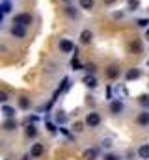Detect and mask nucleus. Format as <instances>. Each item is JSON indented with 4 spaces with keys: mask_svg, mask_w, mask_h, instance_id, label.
<instances>
[{
    "mask_svg": "<svg viewBox=\"0 0 149 160\" xmlns=\"http://www.w3.org/2000/svg\"><path fill=\"white\" fill-rule=\"evenodd\" d=\"M84 123H86V127H88V128H97V127H101L103 118H101V114H99V112L91 110V112H88V114H86Z\"/></svg>",
    "mask_w": 149,
    "mask_h": 160,
    "instance_id": "f257e3e1",
    "label": "nucleus"
},
{
    "mask_svg": "<svg viewBox=\"0 0 149 160\" xmlns=\"http://www.w3.org/2000/svg\"><path fill=\"white\" fill-rule=\"evenodd\" d=\"M108 110H110L112 116H121L125 112V102L121 99H112L108 102Z\"/></svg>",
    "mask_w": 149,
    "mask_h": 160,
    "instance_id": "f03ea898",
    "label": "nucleus"
},
{
    "mask_svg": "<svg viewBox=\"0 0 149 160\" xmlns=\"http://www.w3.org/2000/svg\"><path fill=\"white\" fill-rule=\"evenodd\" d=\"M32 21H34V19H32L30 13H17V15L13 17V24H21V26H26V28L32 24Z\"/></svg>",
    "mask_w": 149,
    "mask_h": 160,
    "instance_id": "7ed1b4c3",
    "label": "nucleus"
},
{
    "mask_svg": "<svg viewBox=\"0 0 149 160\" xmlns=\"http://www.w3.org/2000/svg\"><path fill=\"white\" fill-rule=\"evenodd\" d=\"M28 153H30V157H32V158H41V157L45 155V145H43L41 142H34V143L30 145Z\"/></svg>",
    "mask_w": 149,
    "mask_h": 160,
    "instance_id": "20e7f679",
    "label": "nucleus"
},
{
    "mask_svg": "<svg viewBox=\"0 0 149 160\" xmlns=\"http://www.w3.org/2000/svg\"><path fill=\"white\" fill-rule=\"evenodd\" d=\"M101 158V149L99 147H88L82 153V160H99Z\"/></svg>",
    "mask_w": 149,
    "mask_h": 160,
    "instance_id": "39448f33",
    "label": "nucleus"
},
{
    "mask_svg": "<svg viewBox=\"0 0 149 160\" xmlns=\"http://www.w3.org/2000/svg\"><path fill=\"white\" fill-rule=\"evenodd\" d=\"M9 34H11L15 39H24V38H26V26H21V24H11Z\"/></svg>",
    "mask_w": 149,
    "mask_h": 160,
    "instance_id": "423d86ee",
    "label": "nucleus"
},
{
    "mask_svg": "<svg viewBox=\"0 0 149 160\" xmlns=\"http://www.w3.org/2000/svg\"><path fill=\"white\" fill-rule=\"evenodd\" d=\"M23 128H24V136H26L28 140H34V138H37V134H39L37 123H26Z\"/></svg>",
    "mask_w": 149,
    "mask_h": 160,
    "instance_id": "0eeeda50",
    "label": "nucleus"
},
{
    "mask_svg": "<svg viewBox=\"0 0 149 160\" xmlns=\"http://www.w3.org/2000/svg\"><path fill=\"white\" fill-rule=\"evenodd\" d=\"M58 48H60L64 54H71V52H73L76 47H74V43H73L71 39L64 38V39H60V43H58Z\"/></svg>",
    "mask_w": 149,
    "mask_h": 160,
    "instance_id": "6e6552de",
    "label": "nucleus"
},
{
    "mask_svg": "<svg viewBox=\"0 0 149 160\" xmlns=\"http://www.w3.org/2000/svg\"><path fill=\"white\" fill-rule=\"evenodd\" d=\"M129 97V89H127V86L125 84H117L116 88H114V99H121V101H125Z\"/></svg>",
    "mask_w": 149,
    "mask_h": 160,
    "instance_id": "1a4fd4ad",
    "label": "nucleus"
},
{
    "mask_svg": "<svg viewBox=\"0 0 149 160\" xmlns=\"http://www.w3.org/2000/svg\"><path fill=\"white\" fill-rule=\"evenodd\" d=\"M82 84H84L88 89H95V88L99 86V80H97L95 75H88V73H86V75L82 77Z\"/></svg>",
    "mask_w": 149,
    "mask_h": 160,
    "instance_id": "9d476101",
    "label": "nucleus"
},
{
    "mask_svg": "<svg viewBox=\"0 0 149 160\" xmlns=\"http://www.w3.org/2000/svg\"><path fill=\"white\" fill-rule=\"evenodd\" d=\"M54 123L58 125V127H62V125H67L69 123V116H67V112H64V110H58L56 114H54Z\"/></svg>",
    "mask_w": 149,
    "mask_h": 160,
    "instance_id": "9b49d317",
    "label": "nucleus"
},
{
    "mask_svg": "<svg viewBox=\"0 0 149 160\" xmlns=\"http://www.w3.org/2000/svg\"><path fill=\"white\" fill-rule=\"evenodd\" d=\"M140 77H142V71H140L138 67H131V69H127V73H125V80H127V82L138 80Z\"/></svg>",
    "mask_w": 149,
    "mask_h": 160,
    "instance_id": "f8f14e48",
    "label": "nucleus"
},
{
    "mask_svg": "<svg viewBox=\"0 0 149 160\" xmlns=\"http://www.w3.org/2000/svg\"><path fill=\"white\" fill-rule=\"evenodd\" d=\"M17 104H19V110H23V112H26V110L32 108V101H30L26 95H21V97L17 99Z\"/></svg>",
    "mask_w": 149,
    "mask_h": 160,
    "instance_id": "ddd939ff",
    "label": "nucleus"
},
{
    "mask_svg": "<svg viewBox=\"0 0 149 160\" xmlns=\"http://www.w3.org/2000/svg\"><path fill=\"white\" fill-rule=\"evenodd\" d=\"M0 114H2L6 119H11V118H15L17 110H15L13 106H9V104H2V108H0Z\"/></svg>",
    "mask_w": 149,
    "mask_h": 160,
    "instance_id": "4468645a",
    "label": "nucleus"
},
{
    "mask_svg": "<svg viewBox=\"0 0 149 160\" xmlns=\"http://www.w3.org/2000/svg\"><path fill=\"white\" fill-rule=\"evenodd\" d=\"M91 39H93V32H91V30H82V32H80V36H78L80 45H90Z\"/></svg>",
    "mask_w": 149,
    "mask_h": 160,
    "instance_id": "2eb2a0df",
    "label": "nucleus"
},
{
    "mask_svg": "<svg viewBox=\"0 0 149 160\" xmlns=\"http://www.w3.org/2000/svg\"><path fill=\"white\" fill-rule=\"evenodd\" d=\"M136 123L140 127H147L149 125V110H142L138 116H136Z\"/></svg>",
    "mask_w": 149,
    "mask_h": 160,
    "instance_id": "dca6fc26",
    "label": "nucleus"
},
{
    "mask_svg": "<svg viewBox=\"0 0 149 160\" xmlns=\"http://www.w3.org/2000/svg\"><path fill=\"white\" fill-rule=\"evenodd\" d=\"M129 48H131L132 54H140L144 50V43H142V39H132L131 45H129Z\"/></svg>",
    "mask_w": 149,
    "mask_h": 160,
    "instance_id": "f3484780",
    "label": "nucleus"
},
{
    "mask_svg": "<svg viewBox=\"0 0 149 160\" xmlns=\"http://www.w3.org/2000/svg\"><path fill=\"white\" fill-rule=\"evenodd\" d=\"M119 75H121V71H119L117 65H110V67L106 69V78L108 80H117L119 78Z\"/></svg>",
    "mask_w": 149,
    "mask_h": 160,
    "instance_id": "a211bd4d",
    "label": "nucleus"
},
{
    "mask_svg": "<svg viewBox=\"0 0 149 160\" xmlns=\"http://www.w3.org/2000/svg\"><path fill=\"white\" fill-rule=\"evenodd\" d=\"M17 127H19V123H17V119H15V118H11V119H6V121H4V125H2V128H4L6 132H13Z\"/></svg>",
    "mask_w": 149,
    "mask_h": 160,
    "instance_id": "6ab92c4d",
    "label": "nucleus"
},
{
    "mask_svg": "<svg viewBox=\"0 0 149 160\" xmlns=\"http://www.w3.org/2000/svg\"><path fill=\"white\" fill-rule=\"evenodd\" d=\"M136 155H138V158H142V160H149V143H142L138 147Z\"/></svg>",
    "mask_w": 149,
    "mask_h": 160,
    "instance_id": "aec40b11",
    "label": "nucleus"
},
{
    "mask_svg": "<svg viewBox=\"0 0 149 160\" xmlns=\"http://www.w3.org/2000/svg\"><path fill=\"white\" fill-rule=\"evenodd\" d=\"M64 13H65L69 19H76V17H78V9L74 8L73 4H69V6H64Z\"/></svg>",
    "mask_w": 149,
    "mask_h": 160,
    "instance_id": "412c9836",
    "label": "nucleus"
},
{
    "mask_svg": "<svg viewBox=\"0 0 149 160\" xmlns=\"http://www.w3.org/2000/svg\"><path fill=\"white\" fill-rule=\"evenodd\" d=\"M45 127H47V130H49L52 136H54V134H58V125H56L52 119H49V116L45 118Z\"/></svg>",
    "mask_w": 149,
    "mask_h": 160,
    "instance_id": "4be33fe9",
    "label": "nucleus"
},
{
    "mask_svg": "<svg viewBox=\"0 0 149 160\" xmlns=\"http://www.w3.org/2000/svg\"><path fill=\"white\" fill-rule=\"evenodd\" d=\"M84 127H86V123H84V121H74L73 125H71V132H73V134H82V132H84Z\"/></svg>",
    "mask_w": 149,
    "mask_h": 160,
    "instance_id": "5701e85b",
    "label": "nucleus"
},
{
    "mask_svg": "<svg viewBox=\"0 0 149 160\" xmlns=\"http://www.w3.org/2000/svg\"><path fill=\"white\" fill-rule=\"evenodd\" d=\"M78 6H80V9H84V11H91L93 6H95V0H78Z\"/></svg>",
    "mask_w": 149,
    "mask_h": 160,
    "instance_id": "b1692460",
    "label": "nucleus"
},
{
    "mask_svg": "<svg viewBox=\"0 0 149 160\" xmlns=\"http://www.w3.org/2000/svg\"><path fill=\"white\" fill-rule=\"evenodd\" d=\"M69 67H71L73 71H82V69H84V63L78 60V56H73V58H71V63H69Z\"/></svg>",
    "mask_w": 149,
    "mask_h": 160,
    "instance_id": "393cba45",
    "label": "nucleus"
},
{
    "mask_svg": "<svg viewBox=\"0 0 149 160\" xmlns=\"http://www.w3.org/2000/svg\"><path fill=\"white\" fill-rule=\"evenodd\" d=\"M127 9L129 11H138L140 9V0H127Z\"/></svg>",
    "mask_w": 149,
    "mask_h": 160,
    "instance_id": "a878e982",
    "label": "nucleus"
},
{
    "mask_svg": "<svg viewBox=\"0 0 149 160\" xmlns=\"http://www.w3.org/2000/svg\"><path fill=\"white\" fill-rule=\"evenodd\" d=\"M138 102L146 108V110H149V93H144V95H140L138 97Z\"/></svg>",
    "mask_w": 149,
    "mask_h": 160,
    "instance_id": "bb28decb",
    "label": "nucleus"
},
{
    "mask_svg": "<svg viewBox=\"0 0 149 160\" xmlns=\"http://www.w3.org/2000/svg\"><path fill=\"white\" fill-rule=\"evenodd\" d=\"M82 71H86L88 75H95V73H97V65H95V63H86Z\"/></svg>",
    "mask_w": 149,
    "mask_h": 160,
    "instance_id": "cd10ccee",
    "label": "nucleus"
},
{
    "mask_svg": "<svg viewBox=\"0 0 149 160\" xmlns=\"http://www.w3.org/2000/svg\"><path fill=\"white\" fill-rule=\"evenodd\" d=\"M0 9L4 11V15H8V13H11V9H13V6H11V2L8 0V2H2V4H0Z\"/></svg>",
    "mask_w": 149,
    "mask_h": 160,
    "instance_id": "c85d7f7f",
    "label": "nucleus"
},
{
    "mask_svg": "<svg viewBox=\"0 0 149 160\" xmlns=\"http://www.w3.org/2000/svg\"><path fill=\"white\" fill-rule=\"evenodd\" d=\"M39 121H41V118H39V116H37V114H30V116H28V118H26V119L23 121V127H24V125H26V123H39Z\"/></svg>",
    "mask_w": 149,
    "mask_h": 160,
    "instance_id": "c756f323",
    "label": "nucleus"
},
{
    "mask_svg": "<svg viewBox=\"0 0 149 160\" xmlns=\"http://www.w3.org/2000/svg\"><path fill=\"white\" fill-rule=\"evenodd\" d=\"M103 160H121V157L117 155V153H105V157H103Z\"/></svg>",
    "mask_w": 149,
    "mask_h": 160,
    "instance_id": "7c9ffc66",
    "label": "nucleus"
},
{
    "mask_svg": "<svg viewBox=\"0 0 149 160\" xmlns=\"http://www.w3.org/2000/svg\"><path fill=\"white\" fill-rule=\"evenodd\" d=\"M112 143H114L112 138H103V140H101V147H103V149H110Z\"/></svg>",
    "mask_w": 149,
    "mask_h": 160,
    "instance_id": "2f4dec72",
    "label": "nucleus"
},
{
    "mask_svg": "<svg viewBox=\"0 0 149 160\" xmlns=\"http://www.w3.org/2000/svg\"><path fill=\"white\" fill-rule=\"evenodd\" d=\"M105 95H106V101H108V102L114 99V88H112V86H106V89H105Z\"/></svg>",
    "mask_w": 149,
    "mask_h": 160,
    "instance_id": "473e14b6",
    "label": "nucleus"
},
{
    "mask_svg": "<svg viewBox=\"0 0 149 160\" xmlns=\"http://www.w3.org/2000/svg\"><path fill=\"white\" fill-rule=\"evenodd\" d=\"M136 24H138L140 28H149V19H138Z\"/></svg>",
    "mask_w": 149,
    "mask_h": 160,
    "instance_id": "72a5a7b5",
    "label": "nucleus"
},
{
    "mask_svg": "<svg viewBox=\"0 0 149 160\" xmlns=\"http://www.w3.org/2000/svg\"><path fill=\"white\" fill-rule=\"evenodd\" d=\"M8 102V93L4 89H0V104H6Z\"/></svg>",
    "mask_w": 149,
    "mask_h": 160,
    "instance_id": "f704fd0d",
    "label": "nucleus"
},
{
    "mask_svg": "<svg viewBox=\"0 0 149 160\" xmlns=\"http://www.w3.org/2000/svg\"><path fill=\"white\" fill-rule=\"evenodd\" d=\"M112 17H114V19H123V17H125V13H123V11H114V13H112Z\"/></svg>",
    "mask_w": 149,
    "mask_h": 160,
    "instance_id": "c9c22d12",
    "label": "nucleus"
},
{
    "mask_svg": "<svg viewBox=\"0 0 149 160\" xmlns=\"http://www.w3.org/2000/svg\"><path fill=\"white\" fill-rule=\"evenodd\" d=\"M116 2H117V0H103V4H105V6H114Z\"/></svg>",
    "mask_w": 149,
    "mask_h": 160,
    "instance_id": "e433bc0d",
    "label": "nucleus"
},
{
    "mask_svg": "<svg viewBox=\"0 0 149 160\" xmlns=\"http://www.w3.org/2000/svg\"><path fill=\"white\" fill-rule=\"evenodd\" d=\"M21 160H34L32 157H30V153H24L23 157H21Z\"/></svg>",
    "mask_w": 149,
    "mask_h": 160,
    "instance_id": "4c0bfd02",
    "label": "nucleus"
},
{
    "mask_svg": "<svg viewBox=\"0 0 149 160\" xmlns=\"http://www.w3.org/2000/svg\"><path fill=\"white\" fill-rule=\"evenodd\" d=\"M64 6H69V4H74V0H60Z\"/></svg>",
    "mask_w": 149,
    "mask_h": 160,
    "instance_id": "58836bf2",
    "label": "nucleus"
},
{
    "mask_svg": "<svg viewBox=\"0 0 149 160\" xmlns=\"http://www.w3.org/2000/svg\"><path fill=\"white\" fill-rule=\"evenodd\" d=\"M146 41H149V28H146Z\"/></svg>",
    "mask_w": 149,
    "mask_h": 160,
    "instance_id": "ea45409f",
    "label": "nucleus"
},
{
    "mask_svg": "<svg viewBox=\"0 0 149 160\" xmlns=\"http://www.w3.org/2000/svg\"><path fill=\"white\" fill-rule=\"evenodd\" d=\"M2 19H4V11L0 9V22H2Z\"/></svg>",
    "mask_w": 149,
    "mask_h": 160,
    "instance_id": "a19ab883",
    "label": "nucleus"
},
{
    "mask_svg": "<svg viewBox=\"0 0 149 160\" xmlns=\"http://www.w3.org/2000/svg\"><path fill=\"white\" fill-rule=\"evenodd\" d=\"M147 67H149V60H147Z\"/></svg>",
    "mask_w": 149,
    "mask_h": 160,
    "instance_id": "79ce46f5",
    "label": "nucleus"
},
{
    "mask_svg": "<svg viewBox=\"0 0 149 160\" xmlns=\"http://www.w3.org/2000/svg\"><path fill=\"white\" fill-rule=\"evenodd\" d=\"M4 160H8V158H4Z\"/></svg>",
    "mask_w": 149,
    "mask_h": 160,
    "instance_id": "37998d69",
    "label": "nucleus"
},
{
    "mask_svg": "<svg viewBox=\"0 0 149 160\" xmlns=\"http://www.w3.org/2000/svg\"><path fill=\"white\" fill-rule=\"evenodd\" d=\"M147 11H149V9H147Z\"/></svg>",
    "mask_w": 149,
    "mask_h": 160,
    "instance_id": "c03bdc74",
    "label": "nucleus"
}]
</instances>
